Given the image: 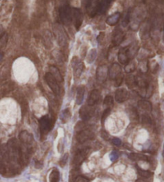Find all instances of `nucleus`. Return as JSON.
Wrapping results in <instances>:
<instances>
[{
  "label": "nucleus",
  "instance_id": "nucleus-26",
  "mask_svg": "<svg viewBox=\"0 0 164 182\" xmlns=\"http://www.w3.org/2000/svg\"><path fill=\"white\" fill-rule=\"evenodd\" d=\"M129 157L133 161H149V158L146 155L141 154H135V153H131L129 155Z\"/></svg>",
  "mask_w": 164,
  "mask_h": 182
},
{
  "label": "nucleus",
  "instance_id": "nucleus-9",
  "mask_svg": "<svg viewBox=\"0 0 164 182\" xmlns=\"http://www.w3.org/2000/svg\"><path fill=\"white\" fill-rule=\"evenodd\" d=\"M72 21L76 30H79L83 23V14L79 8H72Z\"/></svg>",
  "mask_w": 164,
  "mask_h": 182
},
{
  "label": "nucleus",
  "instance_id": "nucleus-33",
  "mask_svg": "<svg viewBox=\"0 0 164 182\" xmlns=\"http://www.w3.org/2000/svg\"><path fill=\"white\" fill-rule=\"evenodd\" d=\"M123 78H124L123 74L120 73L118 75L117 77L115 78L114 79V80H115V85L117 87L120 86V85H121L123 81Z\"/></svg>",
  "mask_w": 164,
  "mask_h": 182
},
{
  "label": "nucleus",
  "instance_id": "nucleus-2",
  "mask_svg": "<svg viewBox=\"0 0 164 182\" xmlns=\"http://www.w3.org/2000/svg\"><path fill=\"white\" fill-rule=\"evenodd\" d=\"M145 11L141 8H136L132 14H130V21L132 30H137L140 23L144 19Z\"/></svg>",
  "mask_w": 164,
  "mask_h": 182
},
{
  "label": "nucleus",
  "instance_id": "nucleus-38",
  "mask_svg": "<svg viewBox=\"0 0 164 182\" xmlns=\"http://www.w3.org/2000/svg\"><path fill=\"white\" fill-rule=\"evenodd\" d=\"M75 182H89V180L87 177L83 176H78L75 178Z\"/></svg>",
  "mask_w": 164,
  "mask_h": 182
},
{
  "label": "nucleus",
  "instance_id": "nucleus-22",
  "mask_svg": "<svg viewBox=\"0 0 164 182\" xmlns=\"http://www.w3.org/2000/svg\"><path fill=\"white\" fill-rule=\"evenodd\" d=\"M84 94H85V87L83 85H80L78 87L77 93H76V104L77 105H82L83 99H84Z\"/></svg>",
  "mask_w": 164,
  "mask_h": 182
},
{
  "label": "nucleus",
  "instance_id": "nucleus-41",
  "mask_svg": "<svg viewBox=\"0 0 164 182\" xmlns=\"http://www.w3.org/2000/svg\"><path fill=\"white\" fill-rule=\"evenodd\" d=\"M5 172H6V167L3 165V163L0 161V173L4 174Z\"/></svg>",
  "mask_w": 164,
  "mask_h": 182
},
{
  "label": "nucleus",
  "instance_id": "nucleus-12",
  "mask_svg": "<svg viewBox=\"0 0 164 182\" xmlns=\"http://www.w3.org/2000/svg\"><path fill=\"white\" fill-rule=\"evenodd\" d=\"M94 133L93 131L90 129H83L82 130L79 131V133L77 135V141L80 143H83V142H87V140L91 139L93 138Z\"/></svg>",
  "mask_w": 164,
  "mask_h": 182
},
{
  "label": "nucleus",
  "instance_id": "nucleus-19",
  "mask_svg": "<svg viewBox=\"0 0 164 182\" xmlns=\"http://www.w3.org/2000/svg\"><path fill=\"white\" fill-rule=\"evenodd\" d=\"M114 0H101L100 1V5H99V10L98 14H103L107 12V10L111 5L112 2Z\"/></svg>",
  "mask_w": 164,
  "mask_h": 182
},
{
  "label": "nucleus",
  "instance_id": "nucleus-36",
  "mask_svg": "<svg viewBox=\"0 0 164 182\" xmlns=\"http://www.w3.org/2000/svg\"><path fill=\"white\" fill-rule=\"evenodd\" d=\"M110 113H111V108H107V109L104 110L103 113V115H102V122H103V123H104L106 118L108 117Z\"/></svg>",
  "mask_w": 164,
  "mask_h": 182
},
{
  "label": "nucleus",
  "instance_id": "nucleus-37",
  "mask_svg": "<svg viewBox=\"0 0 164 182\" xmlns=\"http://www.w3.org/2000/svg\"><path fill=\"white\" fill-rule=\"evenodd\" d=\"M142 122L144 124H150L151 122V120H150V117L146 114V113H144L142 115Z\"/></svg>",
  "mask_w": 164,
  "mask_h": 182
},
{
  "label": "nucleus",
  "instance_id": "nucleus-8",
  "mask_svg": "<svg viewBox=\"0 0 164 182\" xmlns=\"http://www.w3.org/2000/svg\"><path fill=\"white\" fill-rule=\"evenodd\" d=\"M130 97L129 91L125 88H119L115 91V99L119 103H123L124 101H127Z\"/></svg>",
  "mask_w": 164,
  "mask_h": 182
},
{
  "label": "nucleus",
  "instance_id": "nucleus-25",
  "mask_svg": "<svg viewBox=\"0 0 164 182\" xmlns=\"http://www.w3.org/2000/svg\"><path fill=\"white\" fill-rule=\"evenodd\" d=\"M50 73L52 74V76L56 79V81L58 82H62L63 81V76L61 74V73L59 72V69L57 67L54 66H50Z\"/></svg>",
  "mask_w": 164,
  "mask_h": 182
},
{
  "label": "nucleus",
  "instance_id": "nucleus-11",
  "mask_svg": "<svg viewBox=\"0 0 164 182\" xmlns=\"http://www.w3.org/2000/svg\"><path fill=\"white\" fill-rule=\"evenodd\" d=\"M89 105H83L79 109V117L83 121H88L91 119L94 114V109H91Z\"/></svg>",
  "mask_w": 164,
  "mask_h": 182
},
{
  "label": "nucleus",
  "instance_id": "nucleus-28",
  "mask_svg": "<svg viewBox=\"0 0 164 182\" xmlns=\"http://www.w3.org/2000/svg\"><path fill=\"white\" fill-rule=\"evenodd\" d=\"M126 84L130 89H133L136 85V78L134 75L130 74L128 75L127 78H126Z\"/></svg>",
  "mask_w": 164,
  "mask_h": 182
},
{
  "label": "nucleus",
  "instance_id": "nucleus-45",
  "mask_svg": "<svg viewBox=\"0 0 164 182\" xmlns=\"http://www.w3.org/2000/svg\"><path fill=\"white\" fill-rule=\"evenodd\" d=\"M2 57H3V55H2V53L0 52V61H1L2 59Z\"/></svg>",
  "mask_w": 164,
  "mask_h": 182
},
{
  "label": "nucleus",
  "instance_id": "nucleus-35",
  "mask_svg": "<svg viewBox=\"0 0 164 182\" xmlns=\"http://www.w3.org/2000/svg\"><path fill=\"white\" fill-rule=\"evenodd\" d=\"M68 156H69V154H67V153L63 155V157H62V159H61V161H59V165H60V166L63 167V166H65V165L67 164V160H68Z\"/></svg>",
  "mask_w": 164,
  "mask_h": 182
},
{
  "label": "nucleus",
  "instance_id": "nucleus-3",
  "mask_svg": "<svg viewBox=\"0 0 164 182\" xmlns=\"http://www.w3.org/2000/svg\"><path fill=\"white\" fill-rule=\"evenodd\" d=\"M59 17L63 24L70 26L72 22V8L69 5H63L59 8Z\"/></svg>",
  "mask_w": 164,
  "mask_h": 182
},
{
  "label": "nucleus",
  "instance_id": "nucleus-43",
  "mask_svg": "<svg viewBox=\"0 0 164 182\" xmlns=\"http://www.w3.org/2000/svg\"><path fill=\"white\" fill-rule=\"evenodd\" d=\"M135 182H146V181H145L144 180H143V179H138Z\"/></svg>",
  "mask_w": 164,
  "mask_h": 182
},
{
  "label": "nucleus",
  "instance_id": "nucleus-30",
  "mask_svg": "<svg viewBox=\"0 0 164 182\" xmlns=\"http://www.w3.org/2000/svg\"><path fill=\"white\" fill-rule=\"evenodd\" d=\"M70 117H71V111H70V109H64L62 112V114H61V120H62V121H63V123H66L70 119Z\"/></svg>",
  "mask_w": 164,
  "mask_h": 182
},
{
  "label": "nucleus",
  "instance_id": "nucleus-14",
  "mask_svg": "<svg viewBox=\"0 0 164 182\" xmlns=\"http://www.w3.org/2000/svg\"><path fill=\"white\" fill-rule=\"evenodd\" d=\"M19 139L22 142V143L25 146H31L34 141L32 134L28 133L26 130H23L19 134Z\"/></svg>",
  "mask_w": 164,
  "mask_h": 182
},
{
  "label": "nucleus",
  "instance_id": "nucleus-21",
  "mask_svg": "<svg viewBox=\"0 0 164 182\" xmlns=\"http://www.w3.org/2000/svg\"><path fill=\"white\" fill-rule=\"evenodd\" d=\"M120 17H121V14H120L119 12H116L115 14L110 15L107 20H106V22L107 24L109 25V26H115L117 24L119 21L120 19Z\"/></svg>",
  "mask_w": 164,
  "mask_h": 182
},
{
  "label": "nucleus",
  "instance_id": "nucleus-42",
  "mask_svg": "<svg viewBox=\"0 0 164 182\" xmlns=\"http://www.w3.org/2000/svg\"><path fill=\"white\" fill-rule=\"evenodd\" d=\"M102 134V137L103 138L104 140H109L110 139L109 134H108L107 133H106V132L104 131V130H103V131H102V134Z\"/></svg>",
  "mask_w": 164,
  "mask_h": 182
},
{
  "label": "nucleus",
  "instance_id": "nucleus-27",
  "mask_svg": "<svg viewBox=\"0 0 164 182\" xmlns=\"http://www.w3.org/2000/svg\"><path fill=\"white\" fill-rule=\"evenodd\" d=\"M59 179H60V174H59V170L57 169H54L50 173V176H49L50 182H59Z\"/></svg>",
  "mask_w": 164,
  "mask_h": 182
},
{
  "label": "nucleus",
  "instance_id": "nucleus-16",
  "mask_svg": "<svg viewBox=\"0 0 164 182\" xmlns=\"http://www.w3.org/2000/svg\"><path fill=\"white\" fill-rule=\"evenodd\" d=\"M120 73H122V69L118 63H113L108 69V76L111 80H114Z\"/></svg>",
  "mask_w": 164,
  "mask_h": 182
},
{
  "label": "nucleus",
  "instance_id": "nucleus-7",
  "mask_svg": "<svg viewBox=\"0 0 164 182\" xmlns=\"http://www.w3.org/2000/svg\"><path fill=\"white\" fill-rule=\"evenodd\" d=\"M71 66H72V68H73L75 77H80L82 73H83V70H84V65H83V62H81V60L77 57H74L72 60H71Z\"/></svg>",
  "mask_w": 164,
  "mask_h": 182
},
{
  "label": "nucleus",
  "instance_id": "nucleus-39",
  "mask_svg": "<svg viewBox=\"0 0 164 182\" xmlns=\"http://www.w3.org/2000/svg\"><path fill=\"white\" fill-rule=\"evenodd\" d=\"M110 157H111V161H115L118 158H119V154L116 152H112L111 155H110Z\"/></svg>",
  "mask_w": 164,
  "mask_h": 182
},
{
  "label": "nucleus",
  "instance_id": "nucleus-31",
  "mask_svg": "<svg viewBox=\"0 0 164 182\" xmlns=\"http://www.w3.org/2000/svg\"><path fill=\"white\" fill-rule=\"evenodd\" d=\"M138 173L139 174L140 176L144 178H150V176H153V173L148 170H144L140 169L138 167Z\"/></svg>",
  "mask_w": 164,
  "mask_h": 182
},
{
  "label": "nucleus",
  "instance_id": "nucleus-18",
  "mask_svg": "<svg viewBox=\"0 0 164 182\" xmlns=\"http://www.w3.org/2000/svg\"><path fill=\"white\" fill-rule=\"evenodd\" d=\"M87 154V150H80L76 153L75 157H74V163L77 165H79L83 163L85 160L86 156Z\"/></svg>",
  "mask_w": 164,
  "mask_h": 182
},
{
  "label": "nucleus",
  "instance_id": "nucleus-20",
  "mask_svg": "<svg viewBox=\"0 0 164 182\" xmlns=\"http://www.w3.org/2000/svg\"><path fill=\"white\" fill-rule=\"evenodd\" d=\"M126 51H127V54L128 55V58L129 59H132L136 55V54L138 53L139 51V47L137 43H135L133 44L132 43L131 45H130L128 47H126Z\"/></svg>",
  "mask_w": 164,
  "mask_h": 182
},
{
  "label": "nucleus",
  "instance_id": "nucleus-47",
  "mask_svg": "<svg viewBox=\"0 0 164 182\" xmlns=\"http://www.w3.org/2000/svg\"><path fill=\"white\" fill-rule=\"evenodd\" d=\"M86 1H87V0H86Z\"/></svg>",
  "mask_w": 164,
  "mask_h": 182
},
{
  "label": "nucleus",
  "instance_id": "nucleus-23",
  "mask_svg": "<svg viewBox=\"0 0 164 182\" xmlns=\"http://www.w3.org/2000/svg\"><path fill=\"white\" fill-rule=\"evenodd\" d=\"M118 59H119V62L121 64H127L129 63V58H128V55L127 54V51H126V48L121 49L119 52V55H118Z\"/></svg>",
  "mask_w": 164,
  "mask_h": 182
},
{
  "label": "nucleus",
  "instance_id": "nucleus-5",
  "mask_svg": "<svg viewBox=\"0 0 164 182\" xmlns=\"http://www.w3.org/2000/svg\"><path fill=\"white\" fill-rule=\"evenodd\" d=\"M52 126V121L48 115L43 116L39 119V127L43 134H47L51 130Z\"/></svg>",
  "mask_w": 164,
  "mask_h": 182
},
{
  "label": "nucleus",
  "instance_id": "nucleus-1",
  "mask_svg": "<svg viewBox=\"0 0 164 182\" xmlns=\"http://www.w3.org/2000/svg\"><path fill=\"white\" fill-rule=\"evenodd\" d=\"M53 30L55 33V39H56L57 43L60 47H66L68 44V37H67V33L65 32L63 26L59 24H55L53 26Z\"/></svg>",
  "mask_w": 164,
  "mask_h": 182
},
{
  "label": "nucleus",
  "instance_id": "nucleus-4",
  "mask_svg": "<svg viewBox=\"0 0 164 182\" xmlns=\"http://www.w3.org/2000/svg\"><path fill=\"white\" fill-rule=\"evenodd\" d=\"M45 80L47 82L48 86L53 91V93L56 95H59V93H60V86L59 85V82L56 81V79L53 77L52 74L50 72L45 74Z\"/></svg>",
  "mask_w": 164,
  "mask_h": 182
},
{
  "label": "nucleus",
  "instance_id": "nucleus-15",
  "mask_svg": "<svg viewBox=\"0 0 164 182\" xmlns=\"http://www.w3.org/2000/svg\"><path fill=\"white\" fill-rule=\"evenodd\" d=\"M43 43L47 49H51L53 47V35L51 31L45 30L43 35Z\"/></svg>",
  "mask_w": 164,
  "mask_h": 182
},
{
  "label": "nucleus",
  "instance_id": "nucleus-32",
  "mask_svg": "<svg viewBox=\"0 0 164 182\" xmlns=\"http://www.w3.org/2000/svg\"><path fill=\"white\" fill-rule=\"evenodd\" d=\"M103 105L107 108H111L114 105V98L111 96H107L103 101Z\"/></svg>",
  "mask_w": 164,
  "mask_h": 182
},
{
  "label": "nucleus",
  "instance_id": "nucleus-17",
  "mask_svg": "<svg viewBox=\"0 0 164 182\" xmlns=\"http://www.w3.org/2000/svg\"><path fill=\"white\" fill-rule=\"evenodd\" d=\"M124 38H125V34H124L123 31H122L119 29H117L115 31V34L113 35L112 43L115 46H119V45H120L123 43Z\"/></svg>",
  "mask_w": 164,
  "mask_h": 182
},
{
  "label": "nucleus",
  "instance_id": "nucleus-6",
  "mask_svg": "<svg viewBox=\"0 0 164 182\" xmlns=\"http://www.w3.org/2000/svg\"><path fill=\"white\" fill-rule=\"evenodd\" d=\"M100 0H87V12L90 17L93 18L98 14Z\"/></svg>",
  "mask_w": 164,
  "mask_h": 182
},
{
  "label": "nucleus",
  "instance_id": "nucleus-24",
  "mask_svg": "<svg viewBox=\"0 0 164 182\" xmlns=\"http://www.w3.org/2000/svg\"><path fill=\"white\" fill-rule=\"evenodd\" d=\"M139 107L141 109H143V111L150 113L152 110V105L150 101H146V100H140L138 102Z\"/></svg>",
  "mask_w": 164,
  "mask_h": 182
},
{
  "label": "nucleus",
  "instance_id": "nucleus-34",
  "mask_svg": "<svg viewBox=\"0 0 164 182\" xmlns=\"http://www.w3.org/2000/svg\"><path fill=\"white\" fill-rule=\"evenodd\" d=\"M135 70V66L134 63H128L127 64V66H126L125 70L127 73H128V74L131 73V72H133Z\"/></svg>",
  "mask_w": 164,
  "mask_h": 182
},
{
  "label": "nucleus",
  "instance_id": "nucleus-44",
  "mask_svg": "<svg viewBox=\"0 0 164 182\" xmlns=\"http://www.w3.org/2000/svg\"><path fill=\"white\" fill-rule=\"evenodd\" d=\"M162 157L164 160V143H163V147H162Z\"/></svg>",
  "mask_w": 164,
  "mask_h": 182
},
{
  "label": "nucleus",
  "instance_id": "nucleus-46",
  "mask_svg": "<svg viewBox=\"0 0 164 182\" xmlns=\"http://www.w3.org/2000/svg\"><path fill=\"white\" fill-rule=\"evenodd\" d=\"M2 26L0 25V35H1V33H2Z\"/></svg>",
  "mask_w": 164,
  "mask_h": 182
},
{
  "label": "nucleus",
  "instance_id": "nucleus-29",
  "mask_svg": "<svg viewBox=\"0 0 164 182\" xmlns=\"http://www.w3.org/2000/svg\"><path fill=\"white\" fill-rule=\"evenodd\" d=\"M96 57H97V50L96 49H91L87 57V63H89V64L93 63L96 59Z\"/></svg>",
  "mask_w": 164,
  "mask_h": 182
},
{
  "label": "nucleus",
  "instance_id": "nucleus-40",
  "mask_svg": "<svg viewBox=\"0 0 164 182\" xmlns=\"http://www.w3.org/2000/svg\"><path fill=\"white\" fill-rule=\"evenodd\" d=\"M112 143H113V145H115V146H121L122 142L120 139L115 138H113V139H112Z\"/></svg>",
  "mask_w": 164,
  "mask_h": 182
},
{
  "label": "nucleus",
  "instance_id": "nucleus-13",
  "mask_svg": "<svg viewBox=\"0 0 164 182\" xmlns=\"http://www.w3.org/2000/svg\"><path fill=\"white\" fill-rule=\"evenodd\" d=\"M100 98H101V93L98 89H93L87 99V105L89 106H94L100 101Z\"/></svg>",
  "mask_w": 164,
  "mask_h": 182
},
{
  "label": "nucleus",
  "instance_id": "nucleus-10",
  "mask_svg": "<svg viewBox=\"0 0 164 182\" xmlns=\"http://www.w3.org/2000/svg\"><path fill=\"white\" fill-rule=\"evenodd\" d=\"M108 76V68L106 65H102L97 68L96 79L100 83H103L107 80Z\"/></svg>",
  "mask_w": 164,
  "mask_h": 182
}]
</instances>
